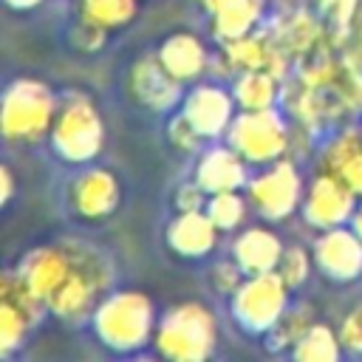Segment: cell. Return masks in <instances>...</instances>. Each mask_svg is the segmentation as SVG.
Wrapping results in <instances>:
<instances>
[{
  "mask_svg": "<svg viewBox=\"0 0 362 362\" xmlns=\"http://www.w3.org/2000/svg\"><path fill=\"white\" fill-rule=\"evenodd\" d=\"M65 246L71 269L48 297V314L68 325H82L90 322L96 305L113 291V263L102 249L85 240H65Z\"/></svg>",
  "mask_w": 362,
  "mask_h": 362,
  "instance_id": "6da1fadb",
  "label": "cell"
},
{
  "mask_svg": "<svg viewBox=\"0 0 362 362\" xmlns=\"http://www.w3.org/2000/svg\"><path fill=\"white\" fill-rule=\"evenodd\" d=\"M156 305L139 288L110 291L90 314V331L113 354H133L153 345L156 334Z\"/></svg>",
  "mask_w": 362,
  "mask_h": 362,
  "instance_id": "7a4b0ae2",
  "label": "cell"
},
{
  "mask_svg": "<svg viewBox=\"0 0 362 362\" xmlns=\"http://www.w3.org/2000/svg\"><path fill=\"white\" fill-rule=\"evenodd\" d=\"M218 345V317L206 303L184 300L167 308L153 334V348L161 359L204 362Z\"/></svg>",
  "mask_w": 362,
  "mask_h": 362,
  "instance_id": "3957f363",
  "label": "cell"
},
{
  "mask_svg": "<svg viewBox=\"0 0 362 362\" xmlns=\"http://www.w3.org/2000/svg\"><path fill=\"white\" fill-rule=\"evenodd\" d=\"M48 144L54 156L65 164L82 167L90 164L105 144V122L99 116L96 102L79 90L71 88L59 96V107L48 133Z\"/></svg>",
  "mask_w": 362,
  "mask_h": 362,
  "instance_id": "277c9868",
  "label": "cell"
},
{
  "mask_svg": "<svg viewBox=\"0 0 362 362\" xmlns=\"http://www.w3.org/2000/svg\"><path fill=\"white\" fill-rule=\"evenodd\" d=\"M57 107H59V96H54L48 82L37 76L11 79L3 90V107H0L3 139L11 144H37L48 139Z\"/></svg>",
  "mask_w": 362,
  "mask_h": 362,
  "instance_id": "5b68a950",
  "label": "cell"
},
{
  "mask_svg": "<svg viewBox=\"0 0 362 362\" xmlns=\"http://www.w3.org/2000/svg\"><path fill=\"white\" fill-rule=\"evenodd\" d=\"M288 305L291 288L280 277V272H257L246 274L238 291L229 297V317L243 334L266 337Z\"/></svg>",
  "mask_w": 362,
  "mask_h": 362,
  "instance_id": "8992f818",
  "label": "cell"
},
{
  "mask_svg": "<svg viewBox=\"0 0 362 362\" xmlns=\"http://www.w3.org/2000/svg\"><path fill=\"white\" fill-rule=\"evenodd\" d=\"M294 130L277 107L238 110L226 130V141L246 158L249 167L272 164L291 153Z\"/></svg>",
  "mask_w": 362,
  "mask_h": 362,
  "instance_id": "52a82bcc",
  "label": "cell"
},
{
  "mask_svg": "<svg viewBox=\"0 0 362 362\" xmlns=\"http://www.w3.org/2000/svg\"><path fill=\"white\" fill-rule=\"evenodd\" d=\"M249 206L263 218V221H286L303 206L305 184L297 170V164L283 156L272 164H263L255 175H249L243 187Z\"/></svg>",
  "mask_w": 362,
  "mask_h": 362,
  "instance_id": "ba28073f",
  "label": "cell"
},
{
  "mask_svg": "<svg viewBox=\"0 0 362 362\" xmlns=\"http://www.w3.org/2000/svg\"><path fill=\"white\" fill-rule=\"evenodd\" d=\"M359 195L337 175L317 170V175L305 184V195H303V206L300 215L308 226L320 229H334L342 223H351V215L356 209Z\"/></svg>",
  "mask_w": 362,
  "mask_h": 362,
  "instance_id": "9c48e42d",
  "label": "cell"
},
{
  "mask_svg": "<svg viewBox=\"0 0 362 362\" xmlns=\"http://www.w3.org/2000/svg\"><path fill=\"white\" fill-rule=\"evenodd\" d=\"M314 269L334 283H354L362 277V238L351 223L320 229L314 243Z\"/></svg>",
  "mask_w": 362,
  "mask_h": 362,
  "instance_id": "30bf717a",
  "label": "cell"
},
{
  "mask_svg": "<svg viewBox=\"0 0 362 362\" xmlns=\"http://www.w3.org/2000/svg\"><path fill=\"white\" fill-rule=\"evenodd\" d=\"M181 113L206 141H215L226 136L232 119L238 116V102L232 88L226 90L221 82H195L181 99Z\"/></svg>",
  "mask_w": 362,
  "mask_h": 362,
  "instance_id": "8fae6325",
  "label": "cell"
},
{
  "mask_svg": "<svg viewBox=\"0 0 362 362\" xmlns=\"http://www.w3.org/2000/svg\"><path fill=\"white\" fill-rule=\"evenodd\" d=\"M122 198L119 178L107 167H85L68 184V206L82 221H105L116 212Z\"/></svg>",
  "mask_w": 362,
  "mask_h": 362,
  "instance_id": "7c38bea8",
  "label": "cell"
},
{
  "mask_svg": "<svg viewBox=\"0 0 362 362\" xmlns=\"http://www.w3.org/2000/svg\"><path fill=\"white\" fill-rule=\"evenodd\" d=\"M127 90L130 96L156 113H167L184 99V82L175 79L158 59V54H147L136 59L127 71Z\"/></svg>",
  "mask_w": 362,
  "mask_h": 362,
  "instance_id": "4fadbf2b",
  "label": "cell"
},
{
  "mask_svg": "<svg viewBox=\"0 0 362 362\" xmlns=\"http://www.w3.org/2000/svg\"><path fill=\"white\" fill-rule=\"evenodd\" d=\"M221 51L232 62L235 74H240V71H272L280 79L288 76V57L277 45L272 28L257 25L255 31H249L238 40L221 42Z\"/></svg>",
  "mask_w": 362,
  "mask_h": 362,
  "instance_id": "5bb4252c",
  "label": "cell"
},
{
  "mask_svg": "<svg viewBox=\"0 0 362 362\" xmlns=\"http://www.w3.org/2000/svg\"><path fill=\"white\" fill-rule=\"evenodd\" d=\"M192 178L204 187L206 195L243 189L246 181H249V164L229 141L226 144H212L198 156Z\"/></svg>",
  "mask_w": 362,
  "mask_h": 362,
  "instance_id": "9a60e30c",
  "label": "cell"
},
{
  "mask_svg": "<svg viewBox=\"0 0 362 362\" xmlns=\"http://www.w3.org/2000/svg\"><path fill=\"white\" fill-rule=\"evenodd\" d=\"M68 269H71V255H68L65 240L62 243H48V246H34L17 263V274L28 283V288L37 297L45 300V305H48V297L65 280Z\"/></svg>",
  "mask_w": 362,
  "mask_h": 362,
  "instance_id": "2e32d148",
  "label": "cell"
},
{
  "mask_svg": "<svg viewBox=\"0 0 362 362\" xmlns=\"http://www.w3.org/2000/svg\"><path fill=\"white\" fill-rule=\"evenodd\" d=\"M269 28H272L277 45L286 51V57L297 59V62H303L314 54H322V45L328 40L322 23L305 8H291V11L280 14Z\"/></svg>",
  "mask_w": 362,
  "mask_h": 362,
  "instance_id": "e0dca14e",
  "label": "cell"
},
{
  "mask_svg": "<svg viewBox=\"0 0 362 362\" xmlns=\"http://www.w3.org/2000/svg\"><path fill=\"white\" fill-rule=\"evenodd\" d=\"M221 229L215 221L206 215V209H192V212H178L164 232L167 246L187 260H201L218 246Z\"/></svg>",
  "mask_w": 362,
  "mask_h": 362,
  "instance_id": "ac0fdd59",
  "label": "cell"
},
{
  "mask_svg": "<svg viewBox=\"0 0 362 362\" xmlns=\"http://www.w3.org/2000/svg\"><path fill=\"white\" fill-rule=\"evenodd\" d=\"M198 3L209 17V34L218 45L255 31L266 11V0H198Z\"/></svg>",
  "mask_w": 362,
  "mask_h": 362,
  "instance_id": "d6986e66",
  "label": "cell"
},
{
  "mask_svg": "<svg viewBox=\"0 0 362 362\" xmlns=\"http://www.w3.org/2000/svg\"><path fill=\"white\" fill-rule=\"evenodd\" d=\"M158 59L161 65L175 76L181 79L184 85L189 82H201L204 74H209V51L204 45V40L192 31H175L170 34L167 40H161L158 45Z\"/></svg>",
  "mask_w": 362,
  "mask_h": 362,
  "instance_id": "ffe728a7",
  "label": "cell"
},
{
  "mask_svg": "<svg viewBox=\"0 0 362 362\" xmlns=\"http://www.w3.org/2000/svg\"><path fill=\"white\" fill-rule=\"evenodd\" d=\"M283 240L274 229L263 226V223H252L238 229L235 240H232V257L238 260V266L246 274H257V272H274L280 257H283Z\"/></svg>",
  "mask_w": 362,
  "mask_h": 362,
  "instance_id": "44dd1931",
  "label": "cell"
},
{
  "mask_svg": "<svg viewBox=\"0 0 362 362\" xmlns=\"http://www.w3.org/2000/svg\"><path fill=\"white\" fill-rule=\"evenodd\" d=\"M317 170L342 178L356 195H362V130L345 127L331 136L320 153Z\"/></svg>",
  "mask_w": 362,
  "mask_h": 362,
  "instance_id": "7402d4cb",
  "label": "cell"
},
{
  "mask_svg": "<svg viewBox=\"0 0 362 362\" xmlns=\"http://www.w3.org/2000/svg\"><path fill=\"white\" fill-rule=\"evenodd\" d=\"M232 96L238 102V110L277 107L283 96V79L272 71H240L232 79Z\"/></svg>",
  "mask_w": 362,
  "mask_h": 362,
  "instance_id": "603a6c76",
  "label": "cell"
},
{
  "mask_svg": "<svg viewBox=\"0 0 362 362\" xmlns=\"http://www.w3.org/2000/svg\"><path fill=\"white\" fill-rule=\"evenodd\" d=\"M288 354L297 362H337L345 351H342V342H339L337 328H331L328 322H314L297 339V345Z\"/></svg>",
  "mask_w": 362,
  "mask_h": 362,
  "instance_id": "cb8c5ba5",
  "label": "cell"
},
{
  "mask_svg": "<svg viewBox=\"0 0 362 362\" xmlns=\"http://www.w3.org/2000/svg\"><path fill=\"white\" fill-rule=\"evenodd\" d=\"M314 305L311 303H294L283 311V317L274 322V328L263 337L269 351H291L297 339L314 325Z\"/></svg>",
  "mask_w": 362,
  "mask_h": 362,
  "instance_id": "d4e9b609",
  "label": "cell"
},
{
  "mask_svg": "<svg viewBox=\"0 0 362 362\" xmlns=\"http://www.w3.org/2000/svg\"><path fill=\"white\" fill-rule=\"evenodd\" d=\"M76 11L82 20L105 31H116L133 23V17L139 14V0H79Z\"/></svg>",
  "mask_w": 362,
  "mask_h": 362,
  "instance_id": "484cf974",
  "label": "cell"
},
{
  "mask_svg": "<svg viewBox=\"0 0 362 362\" xmlns=\"http://www.w3.org/2000/svg\"><path fill=\"white\" fill-rule=\"evenodd\" d=\"M206 215L215 221L221 232H238L246 223L249 215V198L243 189H229V192H215L206 198Z\"/></svg>",
  "mask_w": 362,
  "mask_h": 362,
  "instance_id": "4316f807",
  "label": "cell"
},
{
  "mask_svg": "<svg viewBox=\"0 0 362 362\" xmlns=\"http://www.w3.org/2000/svg\"><path fill=\"white\" fill-rule=\"evenodd\" d=\"M31 328L34 325L28 322V317L23 311H17L11 303L0 300V356L3 359H8L17 348H23Z\"/></svg>",
  "mask_w": 362,
  "mask_h": 362,
  "instance_id": "83f0119b",
  "label": "cell"
},
{
  "mask_svg": "<svg viewBox=\"0 0 362 362\" xmlns=\"http://www.w3.org/2000/svg\"><path fill=\"white\" fill-rule=\"evenodd\" d=\"M311 269H314V252H311V249H305V246H300V243L283 249V257H280V263H277V272H280V277L288 283L291 291H297V288L308 280Z\"/></svg>",
  "mask_w": 362,
  "mask_h": 362,
  "instance_id": "f1b7e54d",
  "label": "cell"
},
{
  "mask_svg": "<svg viewBox=\"0 0 362 362\" xmlns=\"http://www.w3.org/2000/svg\"><path fill=\"white\" fill-rule=\"evenodd\" d=\"M243 277H246V272L238 266L235 257L218 260V263H212V269H209V286H212L215 294H223V297H232V294L238 291V286L243 283Z\"/></svg>",
  "mask_w": 362,
  "mask_h": 362,
  "instance_id": "f546056e",
  "label": "cell"
},
{
  "mask_svg": "<svg viewBox=\"0 0 362 362\" xmlns=\"http://www.w3.org/2000/svg\"><path fill=\"white\" fill-rule=\"evenodd\" d=\"M167 136H170V144H173L178 153H198L201 144L206 141V139L192 127V122H189L184 113H175V116L170 119Z\"/></svg>",
  "mask_w": 362,
  "mask_h": 362,
  "instance_id": "4dcf8cb0",
  "label": "cell"
},
{
  "mask_svg": "<svg viewBox=\"0 0 362 362\" xmlns=\"http://www.w3.org/2000/svg\"><path fill=\"white\" fill-rule=\"evenodd\" d=\"M339 342H342V351L351 354V356H362V303L351 305L342 320H339Z\"/></svg>",
  "mask_w": 362,
  "mask_h": 362,
  "instance_id": "1f68e13d",
  "label": "cell"
},
{
  "mask_svg": "<svg viewBox=\"0 0 362 362\" xmlns=\"http://www.w3.org/2000/svg\"><path fill=\"white\" fill-rule=\"evenodd\" d=\"M107 34H110V31H105V28H99V25H93V23H88V20L79 17L76 25L71 28V42H74V48H79V51H99V48L105 45Z\"/></svg>",
  "mask_w": 362,
  "mask_h": 362,
  "instance_id": "d6a6232c",
  "label": "cell"
},
{
  "mask_svg": "<svg viewBox=\"0 0 362 362\" xmlns=\"http://www.w3.org/2000/svg\"><path fill=\"white\" fill-rule=\"evenodd\" d=\"M320 8L331 17L339 31H345L359 14V0H320Z\"/></svg>",
  "mask_w": 362,
  "mask_h": 362,
  "instance_id": "836d02e7",
  "label": "cell"
},
{
  "mask_svg": "<svg viewBox=\"0 0 362 362\" xmlns=\"http://www.w3.org/2000/svg\"><path fill=\"white\" fill-rule=\"evenodd\" d=\"M206 192H204V187L192 178V181H187V184H181L178 189H175V209L178 212H192V209H204L206 206Z\"/></svg>",
  "mask_w": 362,
  "mask_h": 362,
  "instance_id": "e575fe53",
  "label": "cell"
},
{
  "mask_svg": "<svg viewBox=\"0 0 362 362\" xmlns=\"http://www.w3.org/2000/svg\"><path fill=\"white\" fill-rule=\"evenodd\" d=\"M0 181H3V204H8L11 195H14V175H11V167H8V164H3Z\"/></svg>",
  "mask_w": 362,
  "mask_h": 362,
  "instance_id": "d590c367",
  "label": "cell"
},
{
  "mask_svg": "<svg viewBox=\"0 0 362 362\" xmlns=\"http://www.w3.org/2000/svg\"><path fill=\"white\" fill-rule=\"evenodd\" d=\"M8 8H14V11H31V8H37V6H42L45 0H3Z\"/></svg>",
  "mask_w": 362,
  "mask_h": 362,
  "instance_id": "8d00e7d4",
  "label": "cell"
},
{
  "mask_svg": "<svg viewBox=\"0 0 362 362\" xmlns=\"http://www.w3.org/2000/svg\"><path fill=\"white\" fill-rule=\"evenodd\" d=\"M351 229L362 238V204H356V209H354V215H351Z\"/></svg>",
  "mask_w": 362,
  "mask_h": 362,
  "instance_id": "74e56055",
  "label": "cell"
}]
</instances>
